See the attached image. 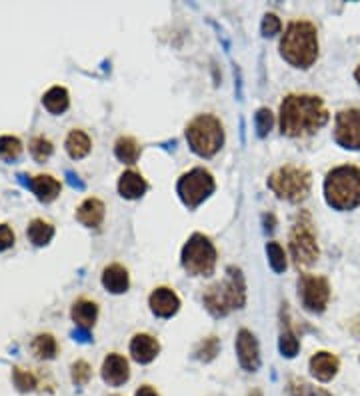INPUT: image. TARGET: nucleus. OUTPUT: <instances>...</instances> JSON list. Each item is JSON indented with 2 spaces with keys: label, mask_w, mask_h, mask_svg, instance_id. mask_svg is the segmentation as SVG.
<instances>
[{
  "label": "nucleus",
  "mask_w": 360,
  "mask_h": 396,
  "mask_svg": "<svg viewBox=\"0 0 360 396\" xmlns=\"http://www.w3.org/2000/svg\"><path fill=\"white\" fill-rule=\"evenodd\" d=\"M131 378V368L124 357L108 355L102 362V380L111 386H122Z\"/></svg>",
  "instance_id": "obj_13"
},
{
  "label": "nucleus",
  "mask_w": 360,
  "mask_h": 396,
  "mask_svg": "<svg viewBox=\"0 0 360 396\" xmlns=\"http://www.w3.org/2000/svg\"><path fill=\"white\" fill-rule=\"evenodd\" d=\"M15 384H17L20 393H28V390H32L37 386V378L24 368H15Z\"/></svg>",
  "instance_id": "obj_32"
},
{
  "label": "nucleus",
  "mask_w": 360,
  "mask_h": 396,
  "mask_svg": "<svg viewBox=\"0 0 360 396\" xmlns=\"http://www.w3.org/2000/svg\"><path fill=\"white\" fill-rule=\"evenodd\" d=\"M339 368H341V362H339V359L332 352H324L323 350V352H316L310 359V373H312V377L316 378V380H321V382L332 380V378L337 377Z\"/></svg>",
  "instance_id": "obj_15"
},
{
  "label": "nucleus",
  "mask_w": 360,
  "mask_h": 396,
  "mask_svg": "<svg viewBox=\"0 0 360 396\" xmlns=\"http://www.w3.org/2000/svg\"><path fill=\"white\" fill-rule=\"evenodd\" d=\"M236 352L240 366L248 373H256L260 366V352H258V342L254 339V334L250 330H240L236 337Z\"/></svg>",
  "instance_id": "obj_12"
},
{
  "label": "nucleus",
  "mask_w": 360,
  "mask_h": 396,
  "mask_svg": "<svg viewBox=\"0 0 360 396\" xmlns=\"http://www.w3.org/2000/svg\"><path fill=\"white\" fill-rule=\"evenodd\" d=\"M102 284L106 290H111L113 294H122L129 290V270L120 264H111L104 268L102 272Z\"/></svg>",
  "instance_id": "obj_17"
},
{
  "label": "nucleus",
  "mask_w": 360,
  "mask_h": 396,
  "mask_svg": "<svg viewBox=\"0 0 360 396\" xmlns=\"http://www.w3.org/2000/svg\"><path fill=\"white\" fill-rule=\"evenodd\" d=\"M30 154L37 158L38 162H44L53 154V142L44 136H35L30 140Z\"/></svg>",
  "instance_id": "obj_31"
},
{
  "label": "nucleus",
  "mask_w": 360,
  "mask_h": 396,
  "mask_svg": "<svg viewBox=\"0 0 360 396\" xmlns=\"http://www.w3.org/2000/svg\"><path fill=\"white\" fill-rule=\"evenodd\" d=\"M76 218L88 228H96L104 220V205L98 198H86L78 210H76Z\"/></svg>",
  "instance_id": "obj_18"
},
{
  "label": "nucleus",
  "mask_w": 360,
  "mask_h": 396,
  "mask_svg": "<svg viewBox=\"0 0 360 396\" xmlns=\"http://www.w3.org/2000/svg\"><path fill=\"white\" fill-rule=\"evenodd\" d=\"M272 124H274V114L270 113L268 109H260L256 113V131H258V136H266L268 132L272 131Z\"/></svg>",
  "instance_id": "obj_33"
},
{
  "label": "nucleus",
  "mask_w": 360,
  "mask_h": 396,
  "mask_svg": "<svg viewBox=\"0 0 360 396\" xmlns=\"http://www.w3.org/2000/svg\"><path fill=\"white\" fill-rule=\"evenodd\" d=\"M58 344L53 334H38L35 342H32V352L37 355L38 359H55L57 357Z\"/></svg>",
  "instance_id": "obj_26"
},
{
  "label": "nucleus",
  "mask_w": 360,
  "mask_h": 396,
  "mask_svg": "<svg viewBox=\"0 0 360 396\" xmlns=\"http://www.w3.org/2000/svg\"><path fill=\"white\" fill-rule=\"evenodd\" d=\"M30 189L40 202H53L60 194V182L50 174H38V176H32Z\"/></svg>",
  "instance_id": "obj_19"
},
{
  "label": "nucleus",
  "mask_w": 360,
  "mask_h": 396,
  "mask_svg": "<svg viewBox=\"0 0 360 396\" xmlns=\"http://www.w3.org/2000/svg\"><path fill=\"white\" fill-rule=\"evenodd\" d=\"M22 152V142L17 136H0V158L4 160H17Z\"/></svg>",
  "instance_id": "obj_28"
},
{
  "label": "nucleus",
  "mask_w": 360,
  "mask_h": 396,
  "mask_svg": "<svg viewBox=\"0 0 360 396\" xmlns=\"http://www.w3.org/2000/svg\"><path fill=\"white\" fill-rule=\"evenodd\" d=\"M281 55L299 68H308L319 58V32L308 20H294L286 26L281 40Z\"/></svg>",
  "instance_id": "obj_2"
},
{
  "label": "nucleus",
  "mask_w": 360,
  "mask_h": 396,
  "mask_svg": "<svg viewBox=\"0 0 360 396\" xmlns=\"http://www.w3.org/2000/svg\"><path fill=\"white\" fill-rule=\"evenodd\" d=\"M149 189V185H146V180L138 174V172H134V170H126V172H122V176H120V180H118V192L124 196V198H140L144 192Z\"/></svg>",
  "instance_id": "obj_21"
},
{
  "label": "nucleus",
  "mask_w": 360,
  "mask_h": 396,
  "mask_svg": "<svg viewBox=\"0 0 360 396\" xmlns=\"http://www.w3.org/2000/svg\"><path fill=\"white\" fill-rule=\"evenodd\" d=\"M158 352H160V344H158V340L152 339L151 334H136L131 342V355L140 364L152 362L158 357Z\"/></svg>",
  "instance_id": "obj_16"
},
{
  "label": "nucleus",
  "mask_w": 360,
  "mask_h": 396,
  "mask_svg": "<svg viewBox=\"0 0 360 396\" xmlns=\"http://www.w3.org/2000/svg\"><path fill=\"white\" fill-rule=\"evenodd\" d=\"M66 152L73 156V158H82V156H86L88 152H91V138H88V134H84L82 131H73L68 134V138H66Z\"/></svg>",
  "instance_id": "obj_25"
},
{
  "label": "nucleus",
  "mask_w": 360,
  "mask_h": 396,
  "mask_svg": "<svg viewBox=\"0 0 360 396\" xmlns=\"http://www.w3.org/2000/svg\"><path fill=\"white\" fill-rule=\"evenodd\" d=\"M301 296L306 310L310 312H323L330 301V286L324 276L306 274L301 281Z\"/></svg>",
  "instance_id": "obj_10"
},
{
  "label": "nucleus",
  "mask_w": 360,
  "mask_h": 396,
  "mask_svg": "<svg viewBox=\"0 0 360 396\" xmlns=\"http://www.w3.org/2000/svg\"><path fill=\"white\" fill-rule=\"evenodd\" d=\"M187 140L198 156H212L222 147V124L212 114H198L187 126Z\"/></svg>",
  "instance_id": "obj_5"
},
{
  "label": "nucleus",
  "mask_w": 360,
  "mask_h": 396,
  "mask_svg": "<svg viewBox=\"0 0 360 396\" xmlns=\"http://www.w3.org/2000/svg\"><path fill=\"white\" fill-rule=\"evenodd\" d=\"M326 122L328 111L319 96L288 95L281 104V129L286 136H310L321 131Z\"/></svg>",
  "instance_id": "obj_1"
},
{
  "label": "nucleus",
  "mask_w": 360,
  "mask_h": 396,
  "mask_svg": "<svg viewBox=\"0 0 360 396\" xmlns=\"http://www.w3.org/2000/svg\"><path fill=\"white\" fill-rule=\"evenodd\" d=\"M218 348H220L218 339H216V337H209V339H205L198 346H196L194 355H196V359L202 360V362H210V360L216 359Z\"/></svg>",
  "instance_id": "obj_29"
},
{
  "label": "nucleus",
  "mask_w": 360,
  "mask_h": 396,
  "mask_svg": "<svg viewBox=\"0 0 360 396\" xmlns=\"http://www.w3.org/2000/svg\"><path fill=\"white\" fill-rule=\"evenodd\" d=\"M354 78L359 80V84H360V64H359V68H357V73H354Z\"/></svg>",
  "instance_id": "obj_38"
},
{
  "label": "nucleus",
  "mask_w": 360,
  "mask_h": 396,
  "mask_svg": "<svg viewBox=\"0 0 360 396\" xmlns=\"http://www.w3.org/2000/svg\"><path fill=\"white\" fill-rule=\"evenodd\" d=\"M151 308L152 312L160 319H171L172 314L178 312L180 308V301L178 296L172 292L171 288H156L151 294Z\"/></svg>",
  "instance_id": "obj_14"
},
{
  "label": "nucleus",
  "mask_w": 360,
  "mask_h": 396,
  "mask_svg": "<svg viewBox=\"0 0 360 396\" xmlns=\"http://www.w3.org/2000/svg\"><path fill=\"white\" fill-rule=\"evenodd\" d=\"M15 245V232L8 225H0V250H6Z\"/></svg>",
  "instance_id": "obj_36"
},
{
  "label": "nucleus",
  "mask_w": 360,
  "mask_h": 396,
  "mask_svg": "<svg viewBox=\"0 0 360 396\" xmlns=\"http://www.w3.org/2000/svg\"><path fill=\"white\" fill-rule=\"evenodd\" d=\"M268 187L278 198H285L290 202H303L312 187V176L303 167L288 164L270 174Z\"/></svg>",
  "instance_id": "obj_6"
},
{
  "label": "nucleus",
  "mask_w": 360,
  "mask_h": 396,
  "mask_svg": "<svg viewBox=\"0 0 360 396\" xmlns=\"http://www.w3.org/2000/svg\"><path fill=\"white\" fill-rule=\"evenodd\" d=\"M248 396H263V393H260V390H252Z\"/></svg>",
  "instance_id": "obj_39"
},
{
  "label": "nucleus",
  "mask_w": 360,
  "mask_h": 396,
  "mask_svg": "<svg viewBox=\"0 0 360 396\" xmlns=\"http://www.w3.org/2000/svg\"><path fill=\"white\" fill-rule=\"evenodd\" d=\"M326 202L337 210H352L360 205V169L339 167L330 170L324 180Z\"/></svg>",
  "instance_id": "obj_4"
},
{
  "label": "nucleus",
  "mask_w": 360,
  "mask_h": 396,
  "mask_svg": "<svg viewBox=\"0 0 360 396\" xmlns=\"http://www.w3.org/2000/svg\"><path fill=\"white\" fill-rule=\"evenodd\" d=\"M266 252H268V261H270V266L274 268V272H285L286 268L285 248L278 245V243H268V245H266Z\"/></svg>",
  "instance_id": "obj_30"
},
{
  "label": "nucleus",
  "mask_w": 360,
  "mask_h": 396,
  "mask_svg": "<svg viewBox=\"0 0 360 396\" xmlns=\"http://www.w3.org/2000/svg\"><path fill=\"white\" fill-rule=\"evenodd\" d=\"M134 396H158V393H156L152 386H140V388L136 390V395Z\"/></svg>",
  "instance_id": "obj_37"
},
{
  "label": "nucleus",
  "mask_w": 360,
  "mask_h": 396,
  "mask_svg": "<svg viewBox=\"0 0 360 396\" xmlns=\"http://www.w3.org/2000/svg\"><path fill=\"white\" fill-rule=\"evenodd\" d=\"M91 366H88V362H84V360H76L75 364H73V380H75V384H86L88 380H91Z\"/></svg>",
  "instance_id": "obj_34"
},
{
  "label": "nucleus",
  "mask_w": 360,
  "mask_h": 396,
  "mask_svg": "<svg viewBox=\"0 0 360 396\" xmlns=\"http://www.w3.org/2000/svg\"><path fill=\"white\" fill-rule=\"evenodd\" d=\"M278 348H281L283 357H286V359H292V357H296V352H299V348H301V342H299L296 334L292 332V328H290L288 324H285V326H283L281 340H278Z\"/></svg>",
  "instance_id": "obj_27"
},
{
  "label": "nucleus",
  "mask_w": 360,
  "mask_h": 396,
  "mask_svg": "<svg viewBox=\"0 0 360 396\" xmlns=\"http://www.w3.org/2000/svg\"><path fill=\"white\" fill-rule=\"evenodd\" d=\"M288 246H290V254L296 266H310L316 263L321 250H319L316 234H314V225L308 214H303L296 220V225L292 227Z\"/></svg>",
  "instance_id": "obj_8"
},
{
  "label": "nucleus",
  "mask_w": 360,
  "mask_h": 396,
  "mask_svg": "<svg viewBox=\"0 0 360 396\" xmlns=\"http://www.w3.org/2000/svg\"><path fill=\"white\" fill-rule=\"evenodd\" d=\"M96 317H98L96 302L86 301V299H80V301L75 302V306H73V321L76 322V326L80 330L88 332L95 326Z\"/></svg>",
  "instance_id": "obj_20"
},
{
  "label": "nucleus",
  "mask_w": 360,
  "mask_h": 396,
  "mask_svg": "<svg viewBox=\"0 0 360 396\" xmlns=\"http://www.w3.org/2000/svg\"><path fill=\"white\" fill-rule=\"evenodd\" d=\"M182 266L192 276H210L216 266V248L205 234H192L182 248Z\"/></svg>",
  "instance_id": "obj_7"
},
{
  "label": "nucleus",
  "mask_w": 360,
  "mask_h": 396,
  "mask_svg": "<svg viewBox=\"0 0 360 396\" xmlns=\"http://www.w3.org/2000/svg\"><path fill=\"white\" fill-rule=\"evenodd\" d=\"M281 28H283V22L276 15H266L265 20H263V35L265 37H272V35L281 32Z\"/></svg>",
  "instance_id": "obj_35"
},
{
  "label": "nucleus",
  "mask_w": 360,
  "mask_h": 396,
  "mask_svg": "<svg viewBox=\"0 0 360 396\" xmlns=\"http://www.w3.org/2000/svg\"><path fill=\"white\" fill-rule=\"evenodd\" d=\"M334 138L344 149L360 151V109H348L337 114Z\"/></svg>",
  "instance_id": "obj_11"
},
{
  "label": "nucleus",
  "mask_w": 360,
  "mask_h": 396,
  "mask_svg": "<svg viewBox=\"0 0 360 396\" xmlns=\"http://www.w3.org/2000/svg\"><path fill=\"white\" fill-rule=\"evenodd\" d=\"M212 190H214V178L209 170L205 169L190 170L178 180L180 200L189 208L198 207L205 198H209Z\"/></svg>",
  "instance_id": "obj_9"
},
{
  "label": "nucleus",
  "mask_w": 360,
  "mask_h": 396,
  "mask_svg": "<svg viewBox=\"0 0 360 396\" xmlns=\"http://www.w3.org/2000/svg\"><path fill=\"white\" fill-rule=\"evenodd\" d=\"M42 104L48 113L60 114L68 109V93L62 86H53L50 91H46L42 96Z\"/></svg>",
  "instance_id": "obj_22"
},
{
  "label": "nucleus",
  "mask_w": 360,
  "mask_h": 396,
  "mask_svg": "<svg viewBox=\"0 0 360 396\" xmlns=\"http://www.w3.org/2000/svg\"><path fill=\"white\" fill-rule=\"evenodd\" d=\"M114 154L118 160H122L126 164H134L140 156V147L133 136H120L114 144Z\"/></svg>",
  "instance_id": "obj_23"
},
{
  "label": "nucleus",
  "mask_w": 360,
  "mask_h": 396,
  "mask_svg": "<svg viewBox=\"0 0 360 396\" xmlns=\"http://www.w3.org/2000/svg\"><path fill=\"white\" fill-rule=\"evenodd\" d=\"M202 301L212 317H227L234 308H243L247 301V286L243 272L230 266L227 270V279L222 283L212 284L205 292Z\"/></svg>",
  "instance_id": "obj_3"
},
{
  "label": "nucleus",
  "mask_w": 360,
  "mask_h": 396,
  "mask_svg": "<svg viewBox=\"0 0 360 396\" xmlns=\"http://www.w3.org/2000/svg\"><path fill=\"white\" fill-rule=\"evenodd\" d=\"M30 243L35 246H44L50 243V238L55 236V228L50 223L42 220V218H35L30 225H28V230H26Z\"/></svg>",
  "instance_id": "obj_24"
}]
</instances>
